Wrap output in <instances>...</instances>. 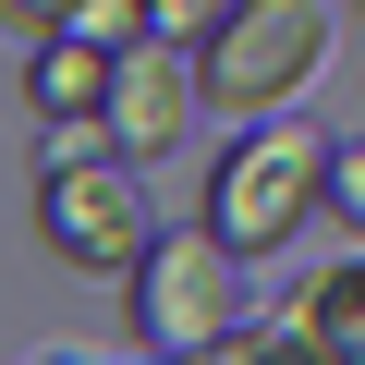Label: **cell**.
Listing matches in <instances>:
<instances>
[{
    "instance_id": "obj_1",
    "label": "cell",
    "mask_w": 365,
    "mask_h": 365,
    "mask_svg": "<svg viewBox=\"0 0 365 365\" xmlns=\"http://www.w3.org/2000/svg\"><path fill=\"white\" fill-rule=\"evenodd\" d=\"M329 158H341V134H317V122H244V146H220V182H207V232L232 244V256H280L304 220H329Z\"/></svg>"
},
{
    "instance_id": "obj_2",
    "label": "cell",
    "mask_w": 365,
    "mask_h": 365,
    "mask_svg": "<svg viewBox=\"0 0 365 365\" xmlns=\"http://www.w3.org/2000/svg\"><path fill=\"white\" fill-rule=\"evenodd\" d=\"M317 61H329V13H317V0H232V13L195 37V86H207L220 122L292 110L317 86Z\"/></svg>"
},
{
    "instance_id": "obj_3",
    "label": "cell",
    "mask_w": 365,
    "mask_h": 365,
    "mask_svg": "<svg viewBox=\"0 0 365 365\" xmlns=\"http://www.w3.org/2000/svg\"><path fill=\"white\" fill-rule=\"evenodd\" d=\"M244 256L220 244V232H158L146 256H134V341L146 353H220L232 329H244V280H232Z\"/></svg>"
},
{
    "instance_id": "obj_4",
    "label": "cell",
    "mask_w": 365,
    "mask_h": 365,
    "mask_svg": "<svg viewBox=\"0 0 365 365\" xmlns=\"http://www.w3.org/2000/svg\"><path fill=\"white\" fill-rule=\"evenodd\" d=\"M37 232H49V256L86 268V280H134V256L158 244L122 146H110V158L86 146V158H49V170H37Z\"/></svg>"
},
{
    "instance_id": "obj_5",
    "label": "cell",
    "mask_w": 365,
    "mask_h": 365,
    "mask_svg": "<svg viewBox=\"0 0 365 365\" xmlns=\"http://www.w3.org/2000/svg\"><path fill=\"white\" fill-rule=\"evenodd\" d=\"M207 86H195V49L182 37H134L122 49V86H110V146L122 158H170L182 134H195Z\"/></svg>"
},
{
    "instance_id": "obj_6",
    "label": "cell",
    "mask_w": 365,
    "mask_h": 365,
    "mask_svg": "<svg viewBox=\"0 0 365 365\" xmlns=\"http://www.w3.org/2000/svg\"><path fill=\"white\" fill-rule=\"evenodd\" d=\"M110 86H122V49L86 37V25H61L49 49H25V110H37V122H86V110H110Z\"/></svg>"
},
{
    "instance_id": "obj_7",
    "label": "cell",
    "mask_w": 365,
    "mask_h": 365,
    "mask_svg": "<svg viewBox=\"0 0 365 365\" xmlns=\"http://www.w3.org/2000/svg\"><path fill=\"white\" fill-rule=\"evenodd\" d=\"M292 341H304V365H365V256H329L292 304Z\"/></svg>"
},
{
    "instance_id": "obj_8",
    "label": "cell",
    "mask_w": 365,
    "mask_h": 365,
    "mask_svg": "<svg viewBox=\"0 0 365 365\" xmlns=\"http://www.w3.org/2000/svg\"><path fill=\"white\" fill-rule=\"evenodd\" d=\"M73 13H86V0H0V37H13V49H49Z\"/></svg>"
},
{
    "instance_id": "obj_9",
    "label": "cell",
    "mask_w": 365,
    "mask_h": 365,
    "mask_svg": "<svg viewBox=\"0 0 365 365\" xmlns=\"http://www.w3.org/2000/svg\"><path fill=\"white\" fill-rule=\"evenodd\" d=\"M329 220L365 244V146H341V158H329Z\"/></svg>"
},
{
    "instance_id": "obj_10",
    "label": "cell",
    "mask_w": 365,
    "mask_h": 365,
    "mask_svg": "<svg viewBox=\"0 0 365 365\" xmlns=\"http://www.w3.org/2000/svg\"><path fill=\"white\" fill-rule=\"evenodd\" d=\"M220 13H232V0H146V25H158V37H182V49H195Z\"/></svg>"
}]
</instances>
